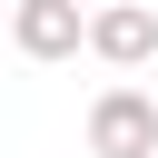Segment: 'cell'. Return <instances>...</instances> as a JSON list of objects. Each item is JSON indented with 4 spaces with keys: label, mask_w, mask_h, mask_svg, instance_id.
<instances>
[{
    "label": "cell",
    "mask_w": 158,
    "mask_h": 158,
    "mask_svg": "<svg viewBox=\"0 0 158 158\" xmlns=\"http://www.w3.org/2000/svg\"><path fill=\"white\" fill-rule=\"evenodd\" d=\"M79 128H89V158H158V99L138 79H109Z\"/></svg>",
    "instance_id": "6da1fadb"
},
{
    "label": "cell",
    "mask_w": 158,
    "mask_h": 158,
    "mask_svg": "<svg viewBox=\"0 0 158 158\" xmlns=\"http://www.w3.org/2000/svg\"><path fill=\"white\" fill-rule=\"evenodd\" d=\"M89 59L118 69V79L148 69V59H158V10H148V0H99V10H89Z\"/></svg>",
    "instance_id": "7a4b0ae2"
},
{
    "label": "cell",
    "mask_w": 158,
    "mask_h": 158,
    "mask_svg": "<svg viewBox=\"0 0 158 158\" xmlns=\"http://www.w3.org/2000/svg\"><path fill=\"white\" fill-rule=\"evenodd\" d=\"M10 49L40 59V69L49 59H79L89 49V10L79 0H10Z\"/></svg>",
    "instance_id": "3957f363"
},
{
    "label": "cell",
    "mask_w": 158,
    "mask_h": 158,
    "mask_svg": "<svg viewBox=\"0 0 158 158\" xmlns=\"http://www.w3.org/2000/svg\"><path fill=\"white\" fill-rule=\"evenodd\" d=\"M89 10H99V0H89Z\"/></svg>",
    "instance_id": "277c9868"
}]
</instances>
